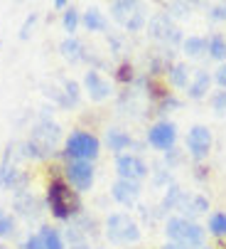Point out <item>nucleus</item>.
Here are the masks:
<instances>
[{
	"instance_id": "1",
	"label": "nucleus",
	"mask_w": 226,
	"mask_h": 249,
	"mask_svg": "<svg viewBox=\"0 0 226 249\" xmlns=\"http://www.w3.org/2000/svg\"><path fill=\"white\" fill-rule=\"evenodd\" d=\"M47 205H49V212L62 222H69L79 212V200L69 190V183H64V180H52L49 183Z\"/></svg>"
},
{
	"instance_id": "2",
	"label": "nucleus",
	"mask_w": 226,
	"mask_h": 249,
	"mask_svg": "<svg viewBox=\"0 0 226 249\" xmlns=\"http://www.w3.org/2000/svg\"><path fill=\"white\" fill-rule=\"evenodd\" d=\"M98 151H101L98 138L94 133H86V131H74L64 141V158L66 160H89V163H94L98 158Z\"/></svg>"
},
{
	"instance_id": "3",
	"label": "nucleus",
	"mask_w": 226,
	"mask_h": 249,
	"mask_svg": "<svg viewBox=\"0 0 226 249\" xmlns=\"http://www.w3.org/2000/svg\"><path fill=\"white\" fill-rule=\"evenodd\" d=\"M106 237L113 244H133L140 239V227L138 222L126 215V212H113V215L106 217Z\"/></svg>"
},
{
	"instance_id": "4",
	"label": "nucleus",
	"mask_w": 226,
	"mask_h": 249,
	"mask_svg": "<svg viewBox=\"0 0 226 249\" xmlns=\"http://www.w3.org/2000/svg\"><path fill=\"white\" fill-rule=\"evenodd\" d=\"M165 232L175 244H182L187 249H194V247L204 244V230L187 217H170L165 225Z\"/></svg>"
},
{
	"instance_id": "5",
	"label": "nucleus",
	"mask_w": 226,
	"mask_h": 249,
	"mask_svg": "<svg viewBox=\"0 0 226 249\" xmlns=\"http://www.w3.org/2000/svg\"><path fill=\"white\" fill-rule=\"evenodd\" d=\"M59 138H62V128L52 121V119H42L40 124H37L30 133V143L42 153V158L47 153H52L59 143Z\"/></svg>"
},
{
	"instance_id": "6",
	"label": "nucleus",
	"mask_w": 226,
	"mask_h": 249,
	"mask_svg": "<svg viewBox=\"0 0 226 249\" xmlns=\"http://www.w3.org/2000/svg\"><path fill=\"white\" fill-rule=\"evenodd\" d=\"M64 178L77 193H86L94 185V165L89 160H66Z\"/></svg>"
},
{
	"instance_id": "7",
	"label": "nucleus",
	"mask_w": 226,
	"mask_h": 249,
	"mask_svg": "<svg viewBox=\"0 0 226 249\" xmlns=\"http://www.w3.org/2000/svg\"><path fill=\"white\" fill-rule=\"evenodd\" d=\"M116 170L121 175V180H130V183H138L143 178H147V163L135 153H121L116 158Z\"/></svg>"
},
{
	"instance_id": "8",
	"label": "nucleus",
	"mask_w": 226,
	"mask_h": 249,
	"mask_svg": "<svg viewBox=\"0 0 226 249\" xmlns=\"http://www.w3.org/2000/svg\"><path fill=\"white\" fill-rule=\"evenodd\" d=\"M209 151H211V131L207 126H192L187 133V153L202 160L209 156Z\"/></svg>"
},
{
	"instance_id": "9",
	"label": "nucleus",
	"mask_w": 226,
	"mask_h": 249,
	"mask_svg": "<svg viewBox=\"0 0 226 249\" xmlns=\"http://www.w3.org/2000/svg\"><path fill=\"white\" fill-rule=\"evenodd\" d=\"M175 141H177V126L170 121H158L147 131V143L158 151H172Z\"/></svg>"
},
{
	"instance_id": "10",
	"label": "nucleus",
	"mask_w": 226,
	"mask_h": 249,
	"mask_svg": "<svg viewBox=\"0 0 226 249\" xmlns=\"http://www.w3.org/2000/svg\"><path fill=\"white\" fill-rule=\"evenodd\" d=\"M147 30H150V35H153L155 40H160V42H179V40H182L179 30L172 25V18H170L167 13L153 15V20L147 22Z\"/></svg>"
},
{
	"instance_id": "11",
	"label": "nucleus",
	"mask_w": 226,
	"mask_h": 249,
	"mask_svg": "<svg viewBox=\"0 0 226 249\" xmlns=\"http://www.w3.org/2000/svg\"><path fill=\"white\" fill-rule=\"evenodd\" d=\"M84 89L89 91L91 101H103L113 94V87L108 84V79H103L96 69H89V72L84 74Z\"/></svg>"
},
{
	"instance_id": "12",
	"label": "nucleus",
	"mask_w": 226,
	"mask_h": 249,
	"mask_svg": "<svg viewBox=\"0 0 226 249\" xmlns=\"http://www.w3.org/2000/svg\"><path fill=\"white\" fill-rule=\"evenodd\" d=\"M13 207H15V212L17 215H22V217H27V220H34L37 215L42 212V205H40V200H37L30 190H25V193H17L15 195V202H13Z\"/></svg>"
},
{
	"instance_id": "13",
	"label": "nucleus",
	"mask_w": 226,
	"mask_h": 249,
	"mask_svg": "<svg viewBox=\"0 0 226 249\" xmlns=\"http://www.w3.org/2000/svg\"><path fill=\"white\" fill-rule=\"evenodd\" d=\"M111 195H113V200H116V202L130 207L138 200V195H140V185L138 183H130V180H121V178H118V180L113 183V188H111Z\"/></svg>"
},
{
	"instance_id": "14",
	"label": "nucleus",
	"mask_w": 226,
	"mask_h": 249,
	"mask_svg": "<svg viewBox=\"0 0 226 249\" xmlns=\"http://www.w3.org/2000/svg\"><path fill=\"white\" fill-rule=\"evenodd\" d=\"M177 210H182L184 215H187V220H190V217L202 215V212H207V210H209V200H207L204 195H182V200H179Z\"/></svg>"
},
{
	"instance_id": "15",
	"label": "nucleus",
	"mask_w": 226,
	"mask_h": 249,
	"mask_svg": "<svg viewBox=\"0 0 226 249\" xmlns=\"http://www.w3.org/2000/svg\"><path fill=\"white\" fill-rule=\"evenodd\" d=\"M106 146H108V151H113V153L121 156V151H126V148L133 146V138H130V133H126V131L111 128V131L106 133Z\"/></svg>"
},
{
	"instance_id": "16",
	"label": "nucleus",
	"mask_w": 226,
	"mask_h": 249,
	"mask_svg": "<svg viewBox=\"0 0 226 249\" xmlns=\"http://www.w3.org/2000/svg\"><path fill=\"white\" fill-rule=\"evenodd\" d=\"M59 54H62L64 59H69V62H81V59H86L84 45H81L77 37H64V40L59 42Z\"/></svg>"
},
{
	"instance_id": "17",
	"label": "nucleus",
	"mask_w": 226,
	"mask_h": 249,
	"mask_svg": "<svg viewBox=\"0 0 226 249\" xmlns=\"http://www.w3.org/2000/svg\"><path fill=\"white\" fill-rule=\"evenodd\" d=\"M81 22H84V27H86L89 32H106V30H108V20H106L103 13L96 10V8H89V10L81 15Z\"/></svg>"
},
{
	"instance_id": "18",
	"label": "nucleus",
	"mask_w": 226,
	"mask_h": 249,
	"mask_svg": "<svg viewBox=\"0 0 226 249\" xmlns=\"http://www.w3.org/2000/svg\"><path fill=\"white\" fill-rule=\"evenodd\" d=\"M138 10V5L133 3V0H116V3H111V13H113V18H116L118 22H128V18L133 15Z\"/></svg>"
},
{
	"instance_id": "19",
	"label": "nucleus",
	"mask_w": 226,
	"mask_h": 249,
	"mask_svg": "<svg viewBox=\"0 0 226 249\" xmlns=\"http://www.w3.org/2000/svg\"><path fill=\"white\" fill-rule=\"evenodd\" d=\"M209 84H211V77L207 72H197L194 82L187 87V94H190V99H202L209 91Z\"/></svg>"
},
{
	"instance_id": "20",
	"label": "nucleus",
	"mask_w": 226,
	"mask_h": 249,
	"mask_svg": "<svg viewBox=\"0 0 226 249\" xmlns=\"http://www.w3.org/2000/svg\"><path fill=\"white\" fill-rule=\"evenodd\" d=\"M182 50H184L187 57H202L209 50V40H204V37H187V40H182Z\"/></svg>"
},
{
	"instance_id": "21",
	"label": "nucleus",
	"mask_w": 226,
	"mask_h": 249,
	"mask_svg": "<svg viewBox=\"0 0 226 249\" xmlns=\"http://www.w3.org/2000/svg\"><path fill=\"white\" fill-rule=\"evenodd\" d=\"M42 237V242H45V249H64V242H62V234L54 230V227H49V225H45V227H40V232H37Z\"/></svg>"
},
{
	"instance_id": "22",
	"label": "nucleus",
	"mask_w": 226,
	"mask_h": 249,
	"mask_svg": "<svg viewBox=\"0 0 226 249\" xmlns=\"http://www.w3.org/2000/svg\"><path fill=\"white\" fill-rule=\"evenodd\" d=\"M79 22H81V15H79V10L74 8V5H69V8L62 13V25H64V30L69 32V37H74V32L79 30Z\"/></svg>"
},
{
	"instance_id": "23",
	"label": "nucleus",
	"mask_w": 226,
	"mask_h": 249,
	"mask_svg": "<svg viewBox=\"0 0 226 249\" xmlns=\"http://www.w3.org/2000/svg\"><path fill=\"white\" fill-rule=\"evenodd\" d=\"M170 82L177 89H187V87H190V69H187V64H175L170 69Z\"/></svg>"
},
{
	"instance_id": "24",
	"label": "nucleus",
	"mask_w": 226,
	"mask_h": 249,
	"mask_svg": "<svg viewBox=\"0 0 226 249\" xmlns=\"http://www.w3.org/2000/svg\"><path fill=\"white\" fill-rule=\"evenodd\" d=\"M64 237H66V242H69V249H91L89 239L81 234L79 227H66Z\"/></svg>"
},
{
	"instance_id": "25",
	"label": "nucleus",
	"mask_w": 226,
	"mask_h": 249,
	"mask_svg": "<svg viewBox=\"0 0 226 249\" xmlns=\"http://www.w3.org/2000/svg\"><path fill=\"white\" fill-rule=\"evenodd\" d=\"M182 195H184V193H182L177 185H170V188H167V193H165V197H162V210H177V205H179Z\"/></svg>"
},
{
	"instance_id": "26",
	"label": "nucleus",
	"mask_w": 226,
	"mask_h": 249,
	"mask_svg": "<svg viewBox=\"0 0 226 249\" xmlns=\"http://www.w3.org/2000/svg\"><path fill=\"white\" fill-rule=\"evenodd\" d=\"M209 54L214 59H226V40L221 37V35H214V37H209Z\"/></svg>"
},
{
	"instance_id": "27",
	"label": "nucleus",
	"mask_w": 226,
	"mask_h": 249,
	"mask_svg": "<svg viewBox=\"0 0 226 249\" xmlns=\"http://www.w3.org/2000/svg\"><path fill=\"white\" fill-rule=\"evenodd\" d=\"M79 104V84L69 79L64 82V106H77Z\"/></svg>"
},
{
	"instance_id": "28",
	"label": "nucleus",
	"mask_w": 226,
	"mask_h": 249,
	"mask_svg": "<svg viewBox=\"0 0 226 249\" xmlns=\"http://www.w3.org/2000/svg\"><path fill=\"white\" fill-rule=\"evenodd\" d=\"M209 232L216 234V237L226 234V212H214L209 217Z\"/></svg>"
},
{
	"instance_id": "29",
	"label": "nucleus",
	"mask_w": 226,
	"mask_h": 249,
	"mask_svg": "<svg viewBox=\"0 0 226 249\" xmlns=\"http://www.w3.org/2000/svg\"><path fill=\"white\" fill-rule=\"evenodd\" d=\"M143 25H145V13H143V10H135V13L128 18L126 30H128V32H140V30H143Z\"/></svg>"
},
{
	"instance_id": "30",
	"label": "nucleus",
	"mask_w": 226,
	"mask_h": 249,
	"mask_svg": "<svg viewBox=\"0 0 226 249\" xmlns=\"http://www.w3.org/2000/svg\"><path fill=\"white\" fill-rule=\"evenodd\" d=\"M34 22H37V13H32V15H30V18L22 22V27H20V35H17L20 40H27V37H30V32H32Z\"/></svg>"
},
{
	"instance_id": "31",
	"label": "nucleus",
	"mask_w": 226,
	"mask_h": 249,
	"mask_svg": "<svg viewBox=\"0 0 226 249\" xmlns=\"http://www.w3.org/2000/svg\"><path fill=\"white\" fill-rule=\"evenodd\" d=\"M22 249H45V242L40 234H27V239L22 242Z\"/></svg>"
},
{
	"instance_id": "32",
	"label": "nucleus",
	"mask_w": 226,
	"mask_h": 249,
	"mask_svg": "<svg viewBox=\"0 0 226 249\" xmlns=\"http://www.w3.org/2000/svg\"><path fill=\"white\" fill-rule=\"evenodd\" d=\"M209 18H211V20H216V22L226 20V3H221V5H214V8H211V13H209Z\"/></svg>"
},
{
	"instance_id": "33",
	"label": "nucleus",
	"mask_w": 226,
	"mask_h": 249,
	"mask_svg": "<svg viewBox=\"0 0 226 249\" xmlns=\"http://www.w3.org/2000/svg\"><path fill=\"white\" fill-rule=\"evenodd\" d=\"M211 104H214L216 111H226V91H219V94L211 99Z\"/></svg>"
},
{
	"instance_id": "34",
	"label": "nucleus",
	"mask_w": 226,
	"mask_h": 249,
	"mask_svg": "<svg viewBox=\"0 0 226 249\" xmlns=\"http://www.w3.org/2000/svg\"><path fill=\"white\" fill-rule=\"evenodd\" d=\"M214 79H216V84L226 91V64H221L219 69H216V74H214Z\"/></svg>"
},
{
	"instance_id": "35",
	"label": "nucleus",
	"mask_w": 226,
	"mask_h": 249,
	"mask_svg": "<svg viewBox=\"0 0 226 249\" xmlns=\"http://www.w3.org/2000/svg\"><path fill=\"white\" fill-rule=\"evenodd\" d=\"M54 8H57V10H66L69 5L64 3V0H54Z\"/></svg>"
},
{
	"instance_id": "36",
	"label": "nucleus",
	"mask_w": 226,
	"mask_h": 249,
	"mask_svg": "<svg viewBox=\"0 0 226 249\" xmlns=\"http://www.w3.org/2000/svg\"><path fill=\"white\" fill-rule=\"evenodd\" d=\"M162 249H187V247H182V244H175V242H170V244H165Z\"/></svg>"
},
{
	"instance_id": "37",
	"label": "nucleus",
	"mask_w": 226,
	"mask_h": 249,
	"mask_svg": "<svg viewBox=\"0 0 226 249\" xmlns=\"http://www.w3.org/2000/svg\"><path fill=\"white\" fill-rule=\"evenodd\" d=\"M5 215H8V212H5V210H0V225H3V220H5Z\"/></svg>"
},
{
	"instance_id": "38",
	"label": "nucleus",
	"mask_w": 226,
	"mask_h": 249,
	"mask_svg": "<svg viewBox=\"0 0 226 249\" xmlns=\"http://www.w3.org/2000/svg\"><path fill=\"white\" fill-rule=\"evenodd\" d=\"M0 249H5V244H0Z\"/></svg>"
}]
</instances>
